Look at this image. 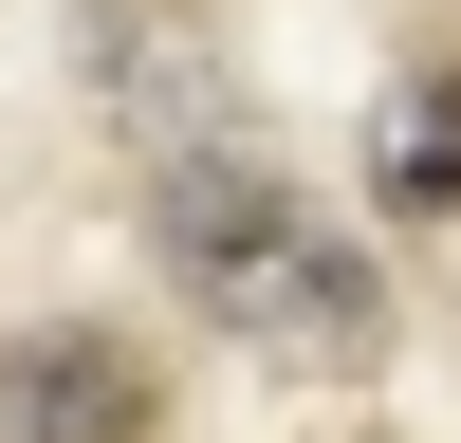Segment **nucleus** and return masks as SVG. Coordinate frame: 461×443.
Instances as JSON below:
<instances>
[{
    "label": "nucleus",
    "mask_w": 461,
    "mask_h": 443,
    "mask_svg": "<svg viewBox=\"0 0 461 443\" xmlns=\"http://www.w3.org/2000/svg\"><path fill=\"white\" fill-rule=\"evenodd\" d=\"M74 74H93L111 148H148V167L240 148V56H221V19H185V0H111V19L74 37Z\"/></svg>",
    "instance_id": "nucleus-2"
},
{
    "label": "nucleus",
    "mask_w": 461,
    "mask_h": 443,
    "mask_svg": "<svg viewBox=\"0 0 461 443\" xmlns=\"http://www.w3.org/2000/svg\"><path fill=\"white\" fill-rule=\"evenodd\" d=\"M0 443H167V388L130 332H0Z\"/></svg>",
    "instance_id": "nucleus-3"
},
{
    "label": "nucleus",
    "mask_w": 461,
    "mask_h": 443,
    "mask_svg": "<svg viewBox=\"0 0 461 443\" xmlns=\"http://www.w3.org/2000/svg\"><path fill=\"white\" fill-rule=\"evenodd\" d=\"M148 258L203 295V332H240V351L295 369V388H351V369L388 351V277H369V240L314 203V185H277L258 148H185V167H148Z\"/></svg>",
    "instance_id": "nucleus-1"
},
{
    "label": "nucleus",
    "mask_w": 461,
    "mask_h": 443,
    "mask_svg": "<svg viewBox=\"0 0 461 443\" xmlns=\"http://www.w3.org/2000/svg\"><path fill=\"white\" fill-rule=\"evenodd\" d=\"M369 167H388V203H461V74L443 56L388 93V148H369Z\"/></svg>",
    "instance_id": "nucleus-4"
}]
</instances>
